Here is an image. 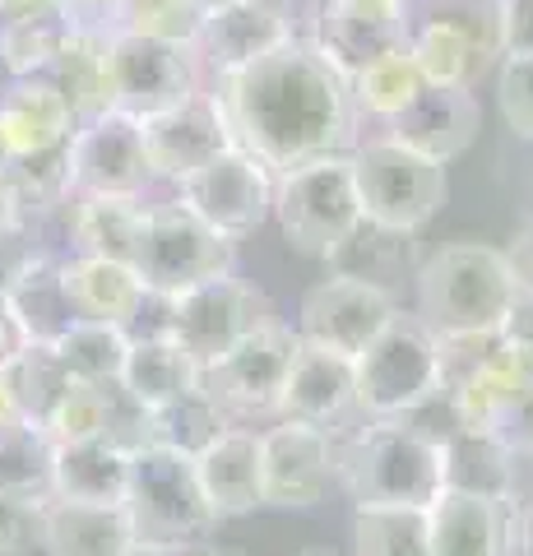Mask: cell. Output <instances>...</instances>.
Here are the masks:
<instances>
[{
    "label": "cell",
    "mask_w": 533,
    "mask_h": 556,
    "mask_svg": "<svg viewBox=\"0 0 533 556\" xmlns=\"http://www.w3.org/2000/svg\"><path fill=\"white\" fill-rule=\"evenodd\" d=\"M413 0H316L312 42L343 79L408 47Z\"/></svg>",
    "instance_id": "9a60e30c"
},
{
    "label": "cell",
    "mask_w": 533,
    "mask_h": 556,
    "mask_svg": "<svg viewBox=\"0 0 533 556\" xmlns=\"http://www.w3.org/2000/svg\"><path fill=\"white\" fill-rule=\"evenodd\" d=\"M339 482L348 486L353 506H408L427 510L445 492L441 482V445L418 422H357L339 437Z\"/></svg>",
    "instance_id": "3957f363"
},
{
    "label": "cell",
    "mask_w": 533,
    "mask_h": 556,
    "mask_svg": "<svg viewBox=\"0 0 533 556\" xmlns=\"http://www.w3.org/2000/svg\"><path fill=\"white\" fill-rule=\"evenodd\" d=\"M0 89H5V70H0Z\"/></svg>",
    "instance_id": "91938a15"
},
{
    "label": "cell",
    "mask_w": 533,
    "mask_h": 556,
    "mask_svg": "<svg viewBox=\"0 0 533 556\" xmlns=\"http://www.w3.org/2000/svg\"><path fill=\"white\" fill-rule=\"evenodd\" d=\"M140 126H144L153 177L167 181V186H177L181 177H191V172H200L204 163H214L218 153L237 149L228 108H223V98L210 89V84L186 102H177V108L140 121Z\"/></svg>",
    "instance_id": "2e32d148"
},
{
    "label": "cell",
    "mask_w": 533,
    "mask_h": 556,
    "mask_svg": "<svg viewBox=\"0 0 533 556\" xmlns=\"http://www.w3.org/2000/svg\"><path fill=\"white\" fill-rule=\"evenodd\" d=\"M408 56L432 89H478V79H483L487 70H496L469 38H459V33L445 24H427V20H413Z\"/></svg>",
    "instance_id": "1f68e13d"
},
{
    "label": "cell",
    "mask_w": 533,
    "mask_h": 556,
    "mask_svg": "<svg viewBox=\"0 0 533 556\" xmlns=\"http://www.w3.org/2000/svg\"><path fill=\"white\" fill-rule=\"evenodd\" d=\"M61 14L75 28H112L116 0H61Z\"/></svg>",
    "instance_id": "f907efd6"
},
{
    "label": "cell",
    "mask_w": 533,
    "mask_h": 556,
    "mask_svg": "<svg viewBox=\"0 0 533 556\" xmlns=\"http://www.w3.org/2000/svg\"><path fill=\"white\" fill-rule=\"evenodd\" d=\"M261 468H265V506L312 510L339 482L334 431L306 422H274L261 431Z\"/></svg>",
    "instance_id": "e0dca14e"
},
{
    "label": "cell",
    "mask_w": 533,
    "mask_h": 556,
    "mask_svg": "<svg viewBox=\"0 0 533 556\" xmlns=\"http://www.w3.org/2000/svg\"><path fill=\"white\" fill-rule=\"evenodd\" d=\"M65 172H71V195H149L158 181L149 163L144 126L126 112H102L79 121L71 144H65Z\"/></svg>",
    "instance_id": "4fadbf2b"
},
{
    "label": "cell",
    "mask_w": 533,
    "mask_h": 556,
    "mask_svg": "<svg viewBox=\"0 0 533 556\" xmlns=\"http://www.w3.org/2000/svg\"><path fill=\"white\" fill-rule=\"evenodd\" d=\"M353 556H432L427 510L408 506H357Z\"/></svg>",
    "instance_id": "8d00e7d4"
},
{
    "label": "cell",
    "mask_w": 533,
    "mask_h": 556,
    "mask_svg": "<svg viewBox=\"0 0 533 556\" xmlns=\"http://www.w3.org/2000/svg\"><path fill=\"white\" fill-rule=\"evenodd\" d=\"M413 20L445 24L459 38H469L492 65H502V24H506V0H413Z\"/></svg>",
    "instance_id": "ab89813d"
},
{
    "label": "cell",
    "mask_w": 533,
    "mask_h": 556,
    "mask_svg": "<svg viewBox=\"0 0 533 556\" xmlns=\"http://www.w3.org/2000/svg\"><path fill=\"white\" fill-rule=\"evenodd\" d=\"M297 556H343V552H334V547H306V552H297Z\"/></svg>",
    "instance_id": "11a10c76"
},
{
    "label": "cell",
    "mask_w": 533,
    "mask_h": 556,
    "mask_svg": "<svg viewBox=\"0 0 533 556\" xmlns=\"http://www.w3.org/2000/svg\"><path fill=\"white\" fill-rule=\"evenodd\" d=\"M107 84L112 112L149 121L204 89V70L191 42L144 38V33H107Z\"/></svg>",
    "instance_id": "9c48e42d"
},
{
    "label": "cell",
    "mask_w": 533,
    "mask_h": 556,
    "mask_svg": "<svg viewBox=\"0 0 533 556\" xmlns=\"http://www.w3.org/2000/svg\"><path fill=\"white\" fill-rule=\"evenodd\" d=\"M274 223L283 241L306 260L334 265L343 247L363 232V204H357L348 153L297 163L274 177Z\"/></svg>",
    "instance_id": "8992f818"
},
{
    "label": "cell",
    "mask_w": 533,
    "mask_h": 556,
    "mask_svg": "<svg viewBox=\"0 0 533 556\" xmlns=\"http://www.w3.org/2000/svg\"><path fill=\"white\" fill-rule=\"evenodd\" d=\"M0 386L10 390V399H14V408H20L24 422L47 427L51 413H56V404L65 399V390H71L75 380H71V371L61 367V357H56V348L51 343H24L20 353L0 367Z\"/></svg>",
    "instance_id": "d6a6232c"
},
{
    "label": "cell",
    "mask_w": 533,
    "mask_h": 556,
    "mask_svg": "<svg viewBox=\"0 0 533 556\" xmlns=\"http://www.w3.org/2000/svg\"><path fill=\"white\" fill-rule=\"evenodd\" d=\"M496 108H502V121L515 139H533V56H502Z\"/></svg>",
    "instance_id": "7bdbcfd3"
},
{
    "label": "cell",
    "mask_w": 533,
    "mask_h": 556,
    "mask_svg": "<svg viewBox=\"0 0 533 556\" xmlns=\"http://www.w3.org/2000/svg\"><path fill=\"white\" fill-rule=\"evenodd\" d=\"M42 510L47 501H14L0 496V556H28L42 552Z\"/></svg>",
    "instance_id": "ee69618b"
},
{
    "label": "cell",
    "mask_w": 533,
    "mask_h": 556,
    "mask_svg": "<svg viewBox=\"0 0 533 556\" xmlns=\"http://www.w3.org/2000/svg\"><path fill=\"white\" fill-rule=\"evenodd\" d=\"M102 431H107V386H84V380H75L56 404V413H51L47 437L65 445V441H102Z\"/></svg>",
    "instance_id": "b9f144b4"
},
{
    "label": "cell",
    "mask_w": 533,
    "mask_h": 556,
    "mask_svg": "<svg viewBox=\"0 0 533 556\" xmlns=\"http://www.w3.org/2000/svg\"><path fill=\"white\" fill-rule=\"evenodd\" d=\"M65 288L79 311V320H98V325H116L122 329L135 306L144 298V278L130 265L102 255H65Z\"/></svg>",
    "instance_id": "f546056e"
},
{
    "label": "cell",
    "mask_w": 533,
    "mask_h": 556,
    "mask_svg": "<svg viewBox=\"0 0 533 556\" xmlns=\"http://www.w3.org/2000/svg\"><path fill=\"white\" fill-rule=\"evenodd\" d=\"M232 5H251V0H191V10L200 14V20L204 14H218V10H232Z\"/></svg>",
    "instance_id": "db71d44e"
},
{
    "label": "cell",
    "mask_w": 533,
    "mask_h": 556,
    "mask_svg": "<svg viewBox=\"0 0 533 556\" xmlns=\"http://www.w3.org/2000/svg\"><path fill=\"white\" fill-rule=\"evenodd\" d=\"M195 556H242V552H195Z\"/></svg>",
    "instance_id": "680465c9"
},
{
    "label": "cell",
    "mask_w": 533,
    "mask_h": 556,
    "mask_svg": "<svg viewBox=\"0 0 533 556\" xmlns=\"http://www.w3.org/2000/svg\"><path fill=\"white\" fill-rule=\"evenodd\" d=\"M5 302L28 343H56L79 320L65 288V255H33L28 269L5 288Z\"/></svg>",
    "instance_id": "4316f807"
},
{
    "label": "cell",
    "mask_w": 533,
    "mask_h": 556,
    "mask_svg": "<svg viewBox=\"0 0 533 556\" xmlns=\"http://www.w3.org/2000/svg\"><path fill=\"white\" fill-rule=\"evenodd\" d=\"M107 33L112 28H75L65 38L61 56L51 61L47 79L65 102H71L75 121H93L112 112V84H107Z\"/></svg>",
    "instance_id": "f1b7e54d"
},
{
    "label": "cell",
    "mask_w": 533,
    "mask_h": 556,
    "mask_svg": "<svg viewBox=\"0 0 533 556\" xmlns=\"http://www.w3.org/2000/svg\"><path fill=\"white\" fill-rule=\"evenodd\" d=\"M214 93L228 108L237 144L255 153L274 177L297 163L325 159V153H348L357 144L348 79L302 33L255 65L214 79Z\"/></svg>",
    "instance_id": "6da1fadb"
},
{
    "label": "cell",
    "mask_w": 533,
    "mask_h": 556,
    "mask_svg": "<svg viewBox=\"0 0 533 556\" xmlns=\"http://www.w3.org/2000/svg\"><path fill=\"white\" fill-rule=\"evenodd\" d=\"M33 255H56V251H42V241L28 228H20V223H10L5 214H0V292L28 269Z\"/></svg>",
    "instance_id": "bcb514c9"
},
{
    "label": "cell",
    "mask_w": 533,
    "mask_h": 556,
    "mask_svg": "<svg viewBox=\"0 0 533 556\" xmlns=\"http://www.w3.org/2000/svg\"><path fill=\"white\" fill-rule=\"evenodd\" d=\"M502 255H506V269L515 278V288H520V298H533V218H524L520 228L510 232Z\"/></svg>",
    "instance_id": "c3c4849f"
},
{
    "label": "cell",
    "mask_w": 533,
    "mask_h": 556,
    "mask_svg": "<svg viewBox=\"0 0 533 556\" xmlns=\"http://www.w3.org/2000/svg\"><path fill=\"white\" fill-rule=\"evenodd\" d=\"M288 38H297V28H292V14L283 0H251V5L204 14L191 47H195L204 75L228 79L237 70L269 56V51L283 47Z\"/></svg>",
    "instance_id": "ac0fdd59"
},
{
    "label": "cell",
    "mask_w": 533,
    "mask_h": 556,
    "mask_svg": "<svg viewBox=\"0 0 533 556\" xmlns=\"http://www.w3.org/2000/svg\"><path fill=\"white\" fill-rule=\"evenodd\" d=\"M149 417H153V445L177 450L186 459H195L200 450H210L223 431L232 427L228 413H223L204 390H191L186 399H177V404H167Z\"/></svg>",
    "instance_id": "74e56055"
},
{
    "label": "cell",
    "mask_w": 533,
    "mask_h": 556,
    "mask_svg": "<svg viewBox=\"0 0 533 556\" xmlns=\"http://www.w3.org/2000/svg\"><path fill=\"white\" fill-rule=\"evenodd\" d=\"M432 556H515V501L441 492L427 506Z\"/></svg>",
    "instance_id": "7402d4cb"
},
{
    "label": "cell",
    "mask_w": 533,
    "mask_h": 556,
    "mask_svg": "<svg viewBox=\"0 0 533 556\" xmlns=\"http://www.w3.org/2000/svg\"><path fill=\"white\" fill-rule=\"evenodd\" d=\"M51 14H61V0H0V24L51 20Z\"/></svg>",
    "instance_id": "816d5d0a"
},
{
    "label": "cell",
    "mask_w": 533,
    "mask_h": 556,
    "mask_svg": "<svg viewBox=\"0 0 533 556\" xmlns=\"http://www.w3.org/2000/svg\"><path fill=\"white\" fill-rule=\"evenodd\" d=\"M348 167H353L357 204H363V223L394 237H418L450 200L445 167L394 144L385 135L357 139L348 149Z\"/></svg>",
    "instance_id": "52a82bcc"
},
{
    "label": "cell",
    "mask_w": 533,
    "mask_h": 556,
    "mask_svg": "<svg viewBox=\"0 0 533 556\" xmlns=\"http://www.w3.org/2000/svg\"><path fill=\"white\" fill-rule=\"evenodd\" d=\"M135 547L130 519L122 506H75L47 501L42 510V552L47 556H126Z\"/></svg>",
    "instance_id": "83f0119b"
},
{
    "label": "cell",
    "mask_w": 533,
    "mask_h": 556,
    "mask_svg": "<svg viewBox=\"0 0 533 556\" xmlns=\"http://www.w3.org/2000/svg\"><path fill=\"white\" fill-rule=\"evenodd\" d=\"M478 130H483V102H478V93L473 89H432V84H427L422 98L413 102L408 112H399L390 126H381L385 139L422 153V159H432L441 167L464 159V153L473 149Z\"/></svg>",
    "instance_id": "d6986e66"
},
{
    "label": "cell",
    "mask_w": 533,
    "mask_h": 556,
    "mask_svg": "<svg viewBox=\"0 0 533 556\" xmlns=\"http://www.w3.org/2000/svg\"><path fill=\"white\" fill-rule=\"evenodd\" d=\"M195 478H200L218 519H237V515H251L255 506H265L261 431L228 427L210 450L195 455Z\"/></svg>",
    "instance_id": "603a6c76"
},
{
    "label": "cell",
    "mask_w": 533,
    "mask_h": 556,
    "mask_svg": "<svg viewBox=\"0 0 533 556\" xmlns=\"http://www.w3.org/2000/svg\"><path fill=\"white\" fill-rule=\"evenodd\" d=\"M126 482H130V455L107 441H65L51 455V501L122 506Z\"/></svg>",
    "instance_id": "484cf974"
},
{
    "label": "cell",
    "mask_w": 533,
    "mask_h": 556,
    "mask_svg": "<svg viewBox=\"0 0 533 556\" xmlns=\"http://www.w3.org/2000/svg\"><path fill=\"white\" fill-rule=\"evenodd\" d=\"M65 38H71V20L65 14L0 24V70H5V79H47Z\"/></svg>",
    "instance_id": "f35d334b"
},
{
    "label": "cell",
    "mask_w": 533,
    "mask_h": 556,
    "mask_svg": "<svg viewBox=\"0 0 533 556\" xmlns=\"http://www.w3.org/2000/svg\"><path fill=\"white\" fill-rule=\"evenodd\" d=\"M502 47L506 56H533V0H506Z\"/></svg>",
    "instance_id": "681fc988"
},
{
    "label": "cell",
    "mask_w": 533,
    "mask_h": 556,
    "mask_svg": "<svg viewBox=\"0 0 533 556\" xmlns=\"http://www.w3.org/2000/svg\"><path fill=\"white\" fill-rule=\"evenodd\" d=\"M28 339H24V329H20V320L10 316V302H5V292H0V367H5V362L20 353Z\"/></svg>",
    "instance_id": "f5cc1de1"
},
{
    "label": "cell",
    "mask_w": 533,
    "mask_h": 556,
    "mask_svg": "<svg viewBox=\"0 0 533 556\" xmlns=\"http://www.w3.org/2000/svg\"><path fill=\"white\" fill-rule=\"evenodd\" d=\"M112 28L144 33V38H167V42H195L200 14L191 10V0H116Z\"/></svg>",
    "instance_id": "60d3db41"
},
{
    "label": "cell",
    "mask_w": 533,
    "mask_h": 556,
    "mask_svg": "<svg viewBox=\"0 0 533 556\" xmlns=\"http://www.w3.org/2000/svg\"><path fill=\"white\" fill-rule=\"evenodd\" d=\"M297 329L288 320H274L242 339L228 357H218L214 367L200 371V390L228 413L232 427H251L261 417H279L283 380L297 357Z\"/></svg>",
    "instance_id": "30bf717a"
},
{
    "label": "cell",
    "mask_w": 533,
    "mask_h": 556,
    "mask_svg": "<svg viewBox=\"0 0 533 556\" xmlns=\"http://www.w3.org/2000/svg\"><path fill=\"white\" fill-rule=\"evenodd\" d=\"M441 482L459 496L515 501V455L487 427H445L441 437Z\"/></svg>",
    "instance_id": "d4e9b609"
},
{
    "label": "cell",
    "mask_w": 533,
    "mask_h": 556,
    "mask_svg": "<svg viewBox=\"0 0 533 556\" xmlns=\"http://www.w3.org/2000/svg\"><path fill=\"white\" fill-rule=\"evenodd\" d=\"M126 556H172V552H149V547H130Z\"/></svg>",
    "instance_id": "9f6ffc18"
},
{
    "label": "cell",
    "mask_w": 533,
    "mask_h": 556,
    "mask_svg": "<svg viewBox=\"0 0 533 556\" xmlns=\"http://www.w3.org/2000/svg\"><path fill=\"white\" fill-rule=\"evenodd\" d=\"M122 510L130 519L135 547L172 552V556H186L191 547H200L223 525L195 478V459L163 445H144L130 455V482H126Z\"/></svg>",
    "instance_id": "277c9868"
},
{
    "label": "cell",
    "mask_w": 533,
    "mask_h": 556,
    "mask_svg": "<svg viewBox=\"0 0 533 556\" xmlns=\"http://www.w3.org/2000/svg\"><path fill=\"white\" fill-rule=\"evenodd\" d=\"M422 89H427V79H422V70L413 65L408 47L394 51V56H385V61L367 65L363 75L348 79L353 112L367 116V121H376V126H390V121L399 116V112H408L413 102L422 98Z\"/></svg>",
    "instance_id": "e575fe53"
},
{
    "label": "cell",
    "mask_w": 533,
    "mask_h": 556,
    "mask_svg": "<svg viewBox=\"0 0 533 556\" xmlns=\"http://www.w3.org/2000/svg\"><path fill=\"white\" fill-rule=\"evenodd\" d=\"M279 320L269 292H261L246 278H214L204 288H191L172 302V343L181 348L195 367H214L218 357H228L237 343L251 339L255 329Z\"/></svg>",
    "instance_id": "8fae6325"
},
{
    "label": "cell",
    "mask_w": 533,
    "mask_h": 556,
    "mask_svg": "<svg viewBox=\"0 0 533 556\" xmlns=\"http://www.w3.org/2000/svg\"><path fill=\"white\" fill-rule=\"evenodd\" d=\"M149 208L153 204L144 195L75 200L71 214H65V241H71L65 255H102V260H116V265L135 269L144 232H149Z\"/></svg>",
    "instance_id": "cb8c5ba5"
},
{
    "label": "cell",
    "mask_w": 533,
    "mask_h": 556,
    "mask_svg": "<svg viewBox=\"0 0 533 556\" xmlns=\"http://www.w3.org/2000/svg\"><path fill=\"white\" fill-rule=\"evenodd\" d=\"M520 288L506 269L502 247L450 241L413 269V316L436 339H492L502 334Z\"/></svg>",
    "instance_id": "7a4b0ae2"
},
{
    "label": "cell",
    "mask_w": 533,
    "mask_h": 556,
    "mask_svg": "<svg viewBox=\"0 0 533 556\" xmlns=\"http://www.w3.org/2000/svg\"><path fill=\"white\" fill-rule=\"evenodd\" d=\"M348 417H353V362L325 353V348L297 343L274 422H306L320 431H339Z\"/></svg>",
    "instance_id": "44dd1931"
},
{
    "label": "cell",
    "mask_w": 533,
    "mask_h": 556,
    "mask_svg": "<svg viewBox=\"0 0 533 556\" xmlns=\"http://www.w3.org/2000/svg\"><path fill=\"white\" fill-rule=\"evenodd\" d=\"M75 112L51 79H5L0 89V163L61 153L75 135Z\"/></svg>",
    "instance_id": "ffe728a7"
},
{
    "label": "cell",
    "mask_w": 533,
    "mask_h": 556,
    "mask_svg": "<svg viewBox=\"0 0 533 556\" xmlns=\"http://www.w3.org/2000/svg\"><path fill=\"white\" fill-rule=\"evenodd\" d=\"M51 455L56 441L38 422H5L0 427V496L14 501H51Z\"/></svg>",
    "instance_id": "836d02e7"
},
{
    "label": "cell",
    "mask_w": 533,
    "mask_h": 556,
    "mask_svg": "<svg viewBox=\"0 0 533 556\" xmlns=\"http://www.w3.org/2000/svg\"><path fill=\"white\" fill-rule=\"evenodd\" d=\"M135 274L163 298H181L191 288L237 274V241L214 232L177 195H167L149 208V232L140 260H135Z\"/></svg>",
    "instance_id": "ba28073f"
},
{
    "label": "cell",
    "mask_w": 533,
    "mask_h": 556,
    "mask_svg": "<svg viewBox=\"0 0 533 556\" xmlns=\"http://www.w3.org/2000/svg\"><path fill=\"white\" fill-rule=\"evenodd\" d=\"M496 339H502L506 357L515 362V371H520L524 380H533V298H520L510 306V316H506Z\"/></svg>",
    "instance_id": "7dc6e473"
},
{
    "label": "cell",
    "mask_w": 533,
    "mask_h": 556,
    "mask_svg": "<svg viewBox=\"0 0 533 556\" xmlns=\"http://www.w3.org/2000/svg\"><path fill=\"white\" fill-rule=\"evenodd\" d=\"M487 431L510 450L515 459H520V455H533V380H524V386L506 399L502 413L492 417V427H487Z\"/></svg>",
    "instance_id": "f6af8a7d"
},
{
    "label": "cell",
    "mask_w": 533,
    "mask_h": 556,
    "mask_svg": "<svg viewBox=\"0 0 533 556\" xmlns=\"http://www.w3.org/2000/svg\"><path fill=\"white\" fill-rule=\"evenodd\" d=\"M186 208L195 218H204L214 232H223L228 241H242L255 228H265L274 214V172L246 153L242 144L218 153L214 163H204L191 177H181L172 186Z\"/></svg>",
    "instance_id": "5bb4252c"
},
{
    "label": "cell",
    "mask_w": 533,
    "mask_h": 556,
    "mask_svg": "<svg viewBox=\"0 0 533 556\" xmlns=\"http://www.w3.org/2000/svg\"><path fill=\"white\" fill-rule=\"evenodd\" d=\"M122 386L135 394V404H144L149 413H158L167 404H177V399H186L191 390H200V367L172 339L130 343Z\"/></svg>",
    "instance_id": "4dcf8cb0"
},
{
    "label": "cell",
    "mask_w": 533,
    "mask_h": 556,
    "mask_svg": "<svg viewBox=\"0 0 533 556\" xmlns=\"http://www.w3.org/2000/svg\"><path fill=\"white\" fill-rule=\"evenodd\" d=\"M441 394V339L413 311H399L363 357H353V417L404 422Z\"/></svg>",
    "instance_id": "5b68a950"
},
{
    "label": "cell",
    "mask_w": 533,
    "mask_h": 556,
    "mask_svg": "<svg viewBox=\"0 0 533 556\" xmlns=\"http://www.w3.org/2000/svg\"><path fill=\"white\" fill-rule=\"evenodd\" d=\"M524 543H529V556H533V515H529V529H524Z\"/></svg>",
    "instance_id": "6f0895ef"
},
{
    "label": "cell",
    "mask_w": 533,
    "mask_h": 556,
    "mask_svg": "<svg viewBox=\"0 0 533 556\" xmlns=\"http://www.w3.org/2000/svg\"><path fill=\"white\" fill-rule=\"evenodd\" d=\"M399 302L394 292L367 283V278H353L343 269H330L325 278H316L306 288V298L297 306V339L325 348V353H339V357H363L371 339L399 316Z\"/></svg>",
    "instance_id": "7c38bea8"
},
{
    "label": "cell",
    "mask_w": 533,
    "mask_h": 556,
    "mask_svg": "<svg viewBox=\"0 0 533 556\" xmlns=\"http://www.w3.org/2000/svg\"><path fill=\"white\" fill-rule=\"evenodd\" d=\"M51 348H56V357H61V367L71 371V380H84V386H107V380H122V371H126L130 339L116 325L75 320Z\"/></svg>",
    "instance_id": "d590c367"
}]
</instances>
